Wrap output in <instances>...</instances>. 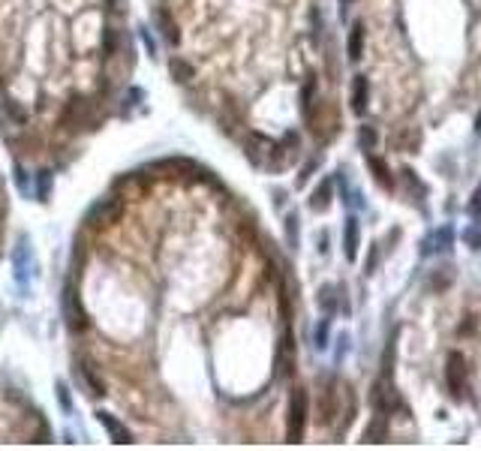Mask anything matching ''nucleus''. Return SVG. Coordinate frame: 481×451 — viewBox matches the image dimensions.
I'll list each match as a JSON object with an SVG mask.
<instances>
[{
	"mask_svg": "<svg viewBox=\"0 0 481 451\" xmlns=\"http://www.w3.org/2000/svg\"><path fill=\"white\" fill-rule=\"evenodd\" d=\"M328 202H331V184L322 181V184H319V190L313 193L310 208H313V211H325V208H328Z\"/></svg>",
	"mask_w": 481,
	"mask_h": 451,
	"instance_id": "nucleus-17",
	"label": "nucleus"
},
{
	"mask_svg": "<svg viewBox=\"0 0 481 451\" xmlns=\"http://www.w3.org/2000/svg\"><path fill=\"white\" fill-rule=\"evenodd\" d=\"M448 244H451V229H439V232L421 247V253H427V256H430V253H439V250H446Z\"/></svg>",
	"mask_w": 481,
	"mask_h": 451,
	"instance_id": "nucleus-15",
	"label": "nucleus"
},
{
	"mask_svg": "<svg viewBox=\"0 0 481 451\" xmlns=\"http://www.w3.org/2000/svg\"><path fill=\"white\" fill-rule=\"evenodd\" d=\"M304 430H307V391L292 388L286 406V442H301Z\"/></svg>",
	"mask_w": 481,
	"mask_h": 451,
	"instance_id": "nucleus-5",
	"label": "nucleus"
},
{
	"mask_svg": "<svg viewBox=\"0 0 481 451\" xmlns=\"http://www.w3.org/2000/svg\"><path fill=\"white\" fill-rule=\"evenodd\" d=\"M475 130H478V133H481V115H478V123H475Z\"/></svg>",
	"mask_w": 481,
	"mask_h": 451,
	"instance_id": "nucleus-22",
	"label": "nucleus"
},
{
	"mask_svg": "<svg viewBox=\"0 0 481 451\" xmlns=\"http://www.w3.org/2000/svg\"><path fill=\"white\" fill-rule=\"evenodd\" d=\"M466 376H470V367H466L463 352H448V358H446V382H448V391L458 400L466 391Z\"/></svg>",
	"mask_w": 481,
	"mask_h": 451,
	"instance_id": "nucleus-6",
	"label": "nucleus"
},
{
	"mask_svg": "<svg viewBox=\"0 0 481 451\" xmlns=\"http://www.w3.org/2000/svg\"><path fill=\"white\" fill-rule=\"evenodd\" d=\"M400 181H403V186L409 190V196L415 199V202H421V199H424V186L419 184V178H415V172L412 169H400Z\"/></svg>",
	"mask_w": 481,
	"mask_h": 451,
	"instance_id": "nucleus-14",
	"label": "nucleus"
},
{
	"mask_svg": "<svg viewBox=\"0 0 481 451\" xmlns=\"http://www.w3.org/2000/svg\"><path fill=\"white\" fill-rule=\"evenodd\" d=\"M367 166H370L373 178L379 181V186H382V190H394V178H391V172H388V166H385V160H379V157H373V154H367Z\"/></svg>",
	"mask_w": 481,
	"mask_h": 451,
	"instance_id": "nucleus-11",
	"label": "nucleus"
},
{
	"mask_svg": "<svg viewBox=\"0 0 481 451\" xmlns=\"http://www.w3.org/2000/svg\"><path fill=\"white\" fill-rule=\"evenodd\" d=\"M463 238H466V244H470V247H475V250L481 247V229H478V226H475V229L470 226V229H466V235H463Z\"/></svg>",
	"mask_w": 481,
	"mask_h": 451,
	"instance_id": "nucleus-19",
	"label": "nucleus"
},
{
	"mask_svg": "<svg viewBox=\"0 0 481 451\" xmlns=\"http://www.w3.org/2000/svg\"><path fill=\"white\" fill-rule=\"evenodd\" d=\"M325 337H328V319H325V322L319 325V334H316V340H319V343H316V346H319V349L325 346Z\"/></svg>",
	"mask_w": 481,
	"mask_h": 451,
	"instance_id": "nucleus-21",
	"label": "nucleus"
},
{
	"mask_svg": "<svg viewBox=\"0 0 481 451\" xmlns=\"http://www.w3.org/2000/svg\"><path fill=\"white\" fill-rule=\"evenodd\" d=\"M133 72L126 0H0V139L21 178H60L123 115Z\"/></svg>",
	"mask_w": 481,
	"mask_h": 451,
	"instance_id": "nucleus-2",
	"label": "nucleus"
},
{
	"mask_svg": "<svg viewBox=\"0 0 481 451\" xmlns=\"http://www.w3.org/2000/svg\"><path fill=\"white\" fill-rule=\"evenodd\" d=\"M367 94H370V84H367L364 75H355V79H352V111H355V115H364L367 111Z\"/></svg>",
	"mask_w": 481,
	"mask_h": 451,
	"instance_id": "nucleus-9",
	"label": "nucleus"
},
{
	"mask_svg": "<svg viewBox=\"0 0 481 451\" xmlns=\"http://www.w3.org/2000/svg\"><path fill=\"white\" fill-rule=\"evenodd\" d=\"M223 184L187 157L121 172L72 235L63 325L75 385L121 442H187L259 397L244 325L283 268ZM250 349V346H247Z\"/></svg>",
	"mask_w": 481,
	"mask_h": 451,
	"instance_id": "nucleus-1",
	"label": "nucleus"
},
{
	"mask_svg": "<svg viewBox=\"0 0 481 451\" xmlns=\"http://www.w3.org/2000/svg\"><path fill=\"white\" fill-rule=\"evenodd\" d=\"M370 400H373V406L382 412V416H388V412L397 406V391H394V385H391L388 376H382L379 382H373V394H370Z\"/></svg>",
	"mask_w": 481,
	"mask_h": 451,
	"instance_id": "nucleus-7",
	"label": "nucleus"
},
{
	"mask_svg": "<svg viewBox=\"0 0 481 451\" xmlns=\"http://www.w3.org/2000/svg\"><path fill=\"white\" fill-rule=\"evenodd\" d=\"M364 442H385V416L373 418V424L364 433Z\"/></svg>",
	"mask_w": 481,
	"mask_h": 451,
	"instance_id": "nucleus-18",
	"label": "nucleus"
},
{
	"mask_svg": "<svg viewBox=\"0 0 481 451\" xmlns=\"http://www.w3.org/2000/svg\"><path fill=\"white\" fill-rule=\"evenodd\" d=\"M6 232H9V193H6L4 174H0V256H4V247H6Z\"/></svg>",
	"mask_w": 481,
	"mask_h": 451,
	"instance_id": "nucleus-10",
	"label": "nucleus"
},
{
	"mask_svg": "<svg viewBox=\"0 0 481 451\" xmlns=\"http://www.w3.org/2000/svg\"><path fill=\"white\" fill-rule=\"evenodd\" d=\"M52 428L33 400L0 382V442H48Z\"/></svg>",
	"mask_w": 481,
	"mask_h": 451,
	"instance_id": "nucleus-4",
	"label": "nucleus"
},
{
	"mask_svg": "<svg viewBox=\"0 0 481 451\" xmlns=\"http://www.w3.org/2000/svg\"><path fill=\"white\" fill-rule=\"evenodd\" d=\"M346 52H349V57H352V60H361V55H364V28H361V24H355V28L349 30Z\"/></svg>",
	"mask_w": 481,
	"mask_h": 451,
	"instance_id": "nucleus-13",
	"label": "nucleus"
},
{
	"mask_svg": "<svg viewBox=\"0 0 481 451\" xmlns=\"http://www.w3.org/2000/svg\"><path fill=\"white\" fill-rule=\"evenodd\" d=\"M470 211H472L475 217H481V186H478V190H475V196H472V202H470Z\"/></svg>",
	"mask_w": 481,
	"mask_h": 451,
	"instance_id": "nucleus-20",
	"label": "nucleus"
},
{
	"mask_svg": "<svg viewBox=\"0 0 481 451\" xmlns=\"http://www.w3.org/2000/svg\"><path fill=\"white\" fill-rule=\"evenodd\" d=\"M334 416H337V394L331 388H325L319 397V424H331Z\"/></svg>",
	"mask_w": 481,
	"mask_h": 451,
	"instance_id": "nucleus-12",
	"label": "nucleus"
},
{
	"mask_svg": "<svg viewBox=\"0 0 481 451\" xmlns=\"http://www.w3.org/2000/svg\"><path fill=\"white\" fill-rule=\"evenodd\" d=\"M358 145H361V150H367V154H373L376 150V145H379V135H376V127H364L358 130Z\"/></svg>",
	"mask_w": 481,
	"mask_h": 451,
	"instance_id": "nucleus-16",
	"label": "nucleus"
},
{
	"mask_svg": "<svg viewBox=\"0 0 481 451\" xmlns=\"http://www.w3.org/2000/svg\"><path fill=\"white\" fill-rule=\"evenodd\" d=\"M358 244H361V226L355 217L346 220V232H343V247H346V259L352 262L358 256Z\"/></svg>",
	"mask_w": 481,
	"mask_h": 451,
	"instance_id": "nucleus-8",
	"label": "nucleus"
},
{
	"mask_svg": "<svg viewBox=\"0 0 481 451\" xmlns=\"http://www.w3.org/2000/svg\"><path fill=\"white\" fill-rule=\"evenodd\" d=\"M150 18L172 82L238 139L250 162L286 169L262 123L274 84L271 0H150Z\"/></svg>",
	"mask_w": 481,
	"mask_h": 451,
	"instance_id": "nucleus-3",
	"label": "nucleus"
}]
</instances>
